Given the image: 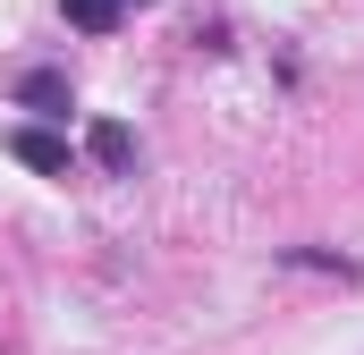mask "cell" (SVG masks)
Masks as SVG:
<instances>
[{"label": "cell", "mask_w": 364, "mask_h": 355, "mask_svg": "<svg viewBox=\"0 0 364 355\" xmlns=\"http://www.w3.org/2000/svg\"><path fill=\"white\" fill-rule=\"evenodd\" d=\"M127 9H144V0H68V26H77V34H110Z\"/></svg>", "instance_id": "cell-4"}, {"label": "cell", "mask_w": 364, "mask_h": 355, "mask_svg": "<svg viewBox=\"0 0 364 355\" xmlns=\"http://www.w3.org/2000/svg\"><path fill=\"white\" fill-rule=\"evenodd\" d=\"M17 110L68 119V77H60V68H34V77H17Z\"/></svg>", "instance_id": "cell-2"}, {"label": "cell", "mask_w": 364, "mask_h": 355, "mask_svg": "<svg viewBox=\"0 0 364 355\" xmlns=\"http://www.w3.org/2000/svg\"><path fill=\"white\" fill-rule=\"evenodd\" d=\"M85 153H93L110 178H127V170H136V136H127L119 119H102V127H93V136H85Z\"/></svg>", "instance_id": "cell-3"}, {"label": "cell", "mask_w": 364, "mask_h": 355, "mask_svg": "<svg viewBox=\"0 0 364 355\" xmlns=\"http://www.w3.org/2000/svg\"><path fill=\"white\" fill-rule=\"evenodd\" d=\"M9 153H17L26 170H43V178H68V144H60L51 127H17V136H9Z\"/></svg>", "instance_id": "cell-1"}]
</instances>
